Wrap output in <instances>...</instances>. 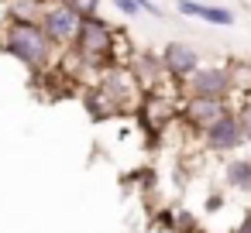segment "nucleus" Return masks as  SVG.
<instances>
[{"instance_id":"obj_1","label":"nucleus","mask_w":251,"mask_h":233,"mask_svg":"<svg viewBox=\"0 0 251 233\" xmlns=\"http://www.w3.org/2000/svg\"><path fill=\"white\" fill-rule=\"evenodd\" d=\"M0 48H4L11 59H18L25 69H31L35 76L52 72V62L59 55V45L49 38L42 21H4Z\"/></svg>"},{"instance_id":"obj_2","label":"nucleus","mask_w":251,"mask_h":233,"mask_svg":"<svg viewBox=\"0 0 251 233\" xmlns=\"http://www.w3.org/2000/svg\"><path fill=\"white\" fill-rule=\"evenodd\" d=\"M114 48H117L114 24L103 21L100 14H93V18L79 21V31H76V38H73V45L66 52L76 55L83 65H90L97 72H107V69H114Z\"/></svg>"},{"instance_id":"obj_3","label":"nucleus","mask_w":251,"mask_h":233,"mask_svg":"<svg viewBox=\"0 0 251 233\" xmlns=\"http://www.w3.org/2000/svg\"><path fill=\"white\" fill-rule=\"evenodd\" d=\"M234 89H237L234 65H200L182 83V96H217V100H227Z\"/></svg>"},{"instance_id":"obj_4","label":"nucleus","mask_w":251,"mask_h":233,"mask_svg":"<svg viewBox=\"0 0 251 233\" xmlns=\"http://www.w3.org/2000/svg\"><path fill=\"white\" fill-rule=\"evenodd\" d=\"M200 141H203V148L210 154H230V151H237L244 144V130H241V120H237L234 106L224 117H217L210 127H203L200 130Z\"/></svg>"},{"instance_id":"obj_5","label":"nucleus","mask_w":251,"mask_h":233,"mask_svg":"<svg viewBox=\"0 0 251 233\" xmlns=\"http://www.w3.org/2000/svg\"><path fill=\"white\" fill-rule=\"evenodd\" d=\"M79 14L66 4V0H49L45 11H42V28L49 31V38L59 45V48H69L76 31H79Z\"/></svg>"},{"instance_id":"obj_6","label":"nucleus","mask_w":251,"mask_h":233,"mask_svg":"<svg viewBox=\"0 0 251 233\" xmlns=\"http://www.w3.org/2000/svg\"><path fill=\"white\" fill-rule=\"evenodd\" d=\"M162 62H165L169 79L182 86V83L200 69V52H196L189 42H165V45H162Z\"/></svg>"},{"instance_id":"obj_7","label":"nucleus","mask_w":251,"mask_h":233,"mask_svg":"<svg viewBox=\"0 0 251 233\" xmlns=\"http://www.w3.org/2000/svg\"><path fill=\"white\" fill-rule=\"evenodd\" d=\"M227 110H230V103L227 100H217V96H182V120L196 134L203 127H210L217 117H224Z\"/></svg>"},{"instance_id":"obj_8","label":"nucleus","mask_w":251,"mask_h":233,"mask_svg":"<svg viewBox=\"0 0 251 233\" xmlns=\"http://www.w3.org/2000/svg\"><path fill=\"white\" fill-rule=\"evenodd\" d=\"M131 72L141 83V89H158L162 79H169L162 52H138V55H131Z\"/></svg>"},{"instance_id":"obj_9","label":"nucleus","mask_w":251,"mask_h":233,"mask_svg":"<svg viewBox=\"0 0 251 233\" xmlns=\"http://www.w3.org/2000/svg\"><path fill=\"white\" fill-rule=\"evenodd\" d=\"M176 11L186 14V18H200L206 24H220V28H230L234 24V11L213 7V4H200V0H176Z\"/></svg>"},{"instance_id":"obj_10","label":"nucleus","mask_w":251,"mask_h":233,"mask_svg":"<svg viewBox=\"0 0 251 233\" xmlns=\"http://www.w3.org/2000/svg\"><path fill=\"white\" fill-rule=\"evenodd\" d=\"M224 182H227V189H234L241 195H251V154L230 158L224 165Z\"/></svg>"},{"instance_id":"obj_11","label":"nucleus","mask_w":251,"mask_h":233,"mask_svg":"<svg viewBox=\"0 0 251 233\" xmlns=\"http://www.w3.org/2000/svg\"><path fill=\"white\" fill-rule=\"evenodd\" d=\"M49 0H7L4 4V21H42Z\"/></svg>"},{"instance_id":"obj_12","label":"nucleus","mask_w":251,"mask_h":233,"mask_svg":"<svg viewBox=\"0 0 251 233\" xmlns=\"http://www.w3.org/2000/svg\"><path fill=\"white\" fill-rule=\"evenodd\" d=\"M237 120H241V130H244V141H251V93L241 96V103L234 106Z\"/></svg>"},{"instance_id":"obj_13","label":"nucleus","mask_w":251,"mask_h":233,"mask_svg":"<svg viewBox=\"0 0 251 233\" xmlns=\"http://www.w3.org/2000/svg\"><path fill=\"white\" fill-rule=\"evenodd\" d=\"M110 4H114L124 18H141V14H145V0H110Z\"/></svg>"},{"instance_id":"obj_14","label":"nucleus","mask_w":251,"mask_h":233,"mask_svg":"<svg viewBox=\"0 0 251 233\" xmlns=\"http://www.w3.org/2000/svg\"><path fill=\"white\" fill-rule=\"evenodd\" d=\"M66 4L79 14V18H93L97 11H100V4H103V0H66Z\"/></svg>"},{"instance_id":"obj_15","label":"nucleus","mask_w":251,"mask_h":233,"mask_svg":"<svg viewBox=\"0 0 251 233\" xmlns=\"http://www.w3.org/2000/svg\"><path fill=\"white\" fill-rule=\"evenodd\" d=\"M237 233H251V212H244V219H241V226H237Z\"/></svg>"},{"instance_id":"obj_16","label":"nucleus","mask_w":251,"mask_h":233,"mask_svg":"<svg viewBox=\"0 0 251 233\" xmlns=\"http://www.w3.org/2000/svg\"><path fill=\"white\" fill-rule=\"evenodd\" d=\"M0 4H7V0H0Z\"/></svg>"}]
</instances>
